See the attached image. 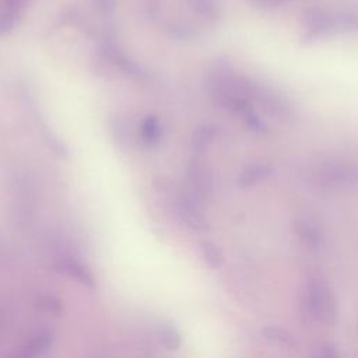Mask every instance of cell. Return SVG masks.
I'll return each instance as SVG.
<instances>
[{
  "label": "cell",
  "instance_id": "obj_1",
  "mask_svg": "<svg viewBox=\"0 0 358 358\" xmlns=\"http://www.w3.org/2000/svg\"><path fill=\"white\" fill-rule=\"evenodd\" d=\"M256 83L236 73L228 62H217L207 76V91L222 109L243 113L252 108Z\"/></svg>",
  "mask_w": 358,
  "mask_h": 358
},
{
  "label": "cell",
  "instance_id": "obj_2",
  "mask_svg": "<svg viewBox=\"0 0 358 358\" xmlns=\"http://www.w3.org/2000/svg\"><path fill=\"white\" fill-rule=\"evenodd\" d=\"M306 308L312 317L324 324L337 319V303L333 289L323 278H312L306 287Z\"/></svg>",
  "mask_w": 358,
  "mask_h": 358
},
{
  "label": "cell",
  "instance_id": "obj_3",
  "mask_svg": "<svg viewBox=\"0 0 358 358\" xmlns=\"http://www.w3.org/2000/svg\"><path fill=\"white\" fill-rule=\"evenodd\" d=\"M253 102H256L267 116L278 122L291 123L296 117V110L292 102L284 94L270 85L256 83Z\"/></svg>",
  "mask_w": 358,
  "mask_h": 358
},
{
  "label": "cell",
  "instance_id": "obj_4",
  "mask_svg": "<svg viewBox=\"0 0 358 358\" xmlns=\"http://www.w3.org/2000/svg\"><path fill=\"white\" fill-rule=\"evenodd\" d=\"M316 179L333 186H355L358 185V168L341 159H323L313 166Z\"/></svg>",
  "mask_w": 358,
  "mask_h": 358
},
{
  "label": "cell",
  "instance_id": "obj_5",
  "mask_svg": "<svg viewBox=\"0 0 358 358\" xmlns=\"http://www.w3.org/2000/svg\"><path fill=\"white\" fill-rule=\"evenodd\" d=\"M302 24L305 32L302 35L303 43H312L323 36L337 32L334 13L320 7H309L302 13Z\"/></svg>",
  "mask_w": 358,
  "mask_h": 358
},
{
  "label": "cell",
  "instance_id": "obj_6",
  "mask_svg": "<svg viewBox=\"0 0 358 358\" xmlns=\"http://www.w3.org/2000/svg\"><path fill=\"white\" fill-rule=\"evenodd\" d=\"M189 190L206 200L214 190V176L210 165L200 157H194L187 165Z\"/></svg>",
  "mask_w": 358,
  "mask_h": 358
},
{
  "label": "cell",
  "instance_id": "obj_7",
  "mask_svg": "<svg viewBox=\"0 0 358 358\" xmlns=\"http://www.w3.org/2000/svg\"><path fill=\"white\" fill-rule=\"evenodd\" d=\"M178 211L182 220L197 231L207 229V221L203 210V199L194 194L192 190L185 189L178 197Z\"/></svg>",
  "mask_w": 358,
  "mask_h": 358
},
{
  "label": "cell",
  "instance_id": "obj_8",
  "mask_svg": "<svg viewBox=\"0 0 358 358\" xmlns=\"http://www.w3.org/2000/svg\"><path fill=\"white\" fill-rule=\"evenodd\" d=\"M274 172L271 164L264 161H255L245 165L238 176V186L242 189H249L257 183L268 179Z\"/></svg>",
  "mask_w": 358,
  "mask_h": 358
},
{
  "label": "cell",
  "instance_id": "obj_9",
  "mask_svg": "<svg viewBox=\"0 0 358 358\" xmlns=\"http://www.w3.org/2000/svg\"><path fill=\"white\" fill-rule=\"evenodd\" d=\"M294 231L308 249H317L323 241L320 225L310 217H301L294 222Z\"/></svg>",
  "mask_w": 358,
  "mask_h": 358
},
{
  "label": "cell",
  "instance_id": "obj_10",
  "mask_svg": "<svg viewBox=\"0 0 358 358\" xmlns=\"http://www.w3.org/2000/svg\"><path fill=\"white\" fill-rule=\"evenodd\" d=\"M105 57L120 71L131 74V76H141V69L138 67V64H136L133 60H130L119 48L113 46V45H108L103 49Z\"/></svg>",
  "mask_w": 358,
  "mask_h": 358
},
{
  "label": "cell",
  "instance_id": "obj_11",
  "mask_svg": "<svg viewBox=\"0 0 358 358\" xmlns=\"http://www.w3.org/2000/svg\"><path fill=\"white\" fill-rule=\"evenodd\" d=\"M140 138L148 147H155L161 143L162 129L157 116H147L140 124Z\"/></svg>",
  "mask_w": 358,
  "mask_h": 358
},
{
  "label": "cell",
  "instance_id": "obj_12",
  "mask_svg": "<svg viewBox=\"0 0 358 358\" xmlns=\"http://www.w3.org/2000/svg\"><path fill=\"white\" fill-rule=\"evenodd\" d=\"M189 7L203 20L214 22L221 17V6L217 0H186Z\"/></svg>",
  "mask_w": 358,
  "mask_h": 358
},
{
  "label": "cell",
  "instance_id": "obj_13",
  "mask_svg": "<svg viewBox=\"0 0 358 358\" xmlns=\"http://www.w3.org/2000/svg\"><path fill=\"white\" fill-rule=\"evenodd\" d=\"M215 134H217V129L214 126H210V124L200 126L193 133V140H192L193 150L199 154L204 152L210 147V144L214 141Z\"/></svg>",
  "mask_w": 358,
  "mask_h": 358
},
{
  "label": "cell",
  "instance_id": "obj_14",
  "mask_svg": "<svg viewBox=\"0 0 358 358\" xmlns=\"http://www.w3.org/2000/svg\"><path fill=\"white\" fill-rule=\"evenodd\" d=\"M334 20L337 31L358 32V14L351 11H338L334 13Z\"/></svg>",
  "mask_w": 358,
  "mask_h": 358
},
{
  "label": "cell",
  "instance_id": "obj_15",
  "mask_svg": "<svg viewBox=\"0 0 358 358\" xmlns=\"http://www.w3.org/2000/svg\"><path fill=\"white\" fill-rule=\"evenodd\" d=\"M242 117H243V122H245L246 127L250 131H253L256 134H266L267 133V127H266L264 122L257 116V113L253 110V108L246 109L242 113Z\"/></svg>",
  "mask_w": 358,
  "mask_h": 358
},
{
  "label": "cell",
  "instance_id": "obj_16",
  "mask_svg": "<svg viewBox=\"0 0 358 358\" xmlns=\"http://www.w3.org/2000/svg\"><path fill=\"white\" fill-rule=\"evenodd\" d=\"M263 334L266 338L277 343V344H292V336L282 327L278 326H266L263 329Z\"/></svg>",
  "mask_w": 358,
  "mask_h": 358
},
{
  "label": "cell",
  "instance_id": "obj_17",
  "mask_svg": "<svg viewBox=\"0 0 358 358\" xmlns=\"http://www.w3.org/2000/svg\"><path fill=\"white\" fill-rule=\"evenodd\" d=\"M18 18L20 14L0 7V36L7 35L14 29Z\"/></svg>",
  "mask_w": 358,
  "mask_h": 358
},
{
  "label": "cell",
  "instance_id": "obj_18",
  "mask_svg": "<svg viewBox=\"0 0 358 358\" xmlns=\"http://www.w3.org/2000/svg\"><path fill=\"white\" fill-rule=\"evenodd\" d=\"M203 252H204V256L207 259V262L213 266V267H220L221 263H222V255H221V250L218 249V246L210 241L204 242L203 243Z\"/></svg>",
  "mask_w": 358,
  "mask_h": 358
},
{
  "label": "cell",
  "instance_id": "obj_19",
  "mask_svg": "<svg viewBox=\"0 0 358 358\" xmlns=\"http://www.w3.org/2000/svg\"><path fill=\"white\" fill-rule=\"evenodd\" d=\"M246 1L259 10H274L287 4L289 0H246Z\"/></svg>",
  "mask_w": 358,
  "mask_h": 358
},
{
  "label": "cell",
  "instance_id": "obj_20",
  "mask_svg": "<svg viewBox=\"0 0 358 358\" xmlns=\"http://www.w3.org/2000/svg\"><path fill=\"white\" fill-rule=\"evenodd\" d=\"M28 3L29 0H0V7L21 14V11L25 8Z\"/></svg>",
  "mask_w": 358,
  "mask_h": 358
},
{
  "label": "cell",
  "instance_id": "obj_21",
  "mask_svg": "<svg viewBox=\"0 0 358 358\" xmlns=\"http://www.w3.org/2000/svg\"><path fill=\"white\" fill-rule=\"evenodd\" d=\"M320 358H341L337 348L330 344H324L320 351Z\"/></svg>",
  "mask_w": 358,
  "mask_h": 358
},
{
  "label": "cell",
  "instance_id": "obj_22",
  "mask_svg": "<svg viewBox=\"0 0 358 358\" xmlns=\"http://www.w3.org/2000/svg\"><path fill=\"white\" fill-rule=\"evenodd\" d=\"M96 4L99 8L105 10V11H109L115 7V0H96Z\"/></svg>",
  "mask_w": 358,
  "mask_h": 358
}]
</instances>
